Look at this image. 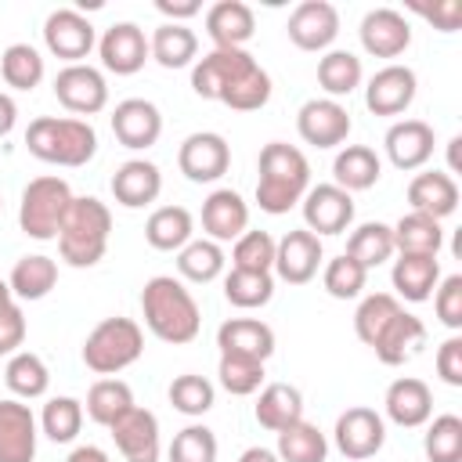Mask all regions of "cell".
<instances>
[{"instance_id":"8992f818","label":"cell","mask_w":462,"mask_h":462,"mask_svg":"<svg viewBox=\"0 0 462 462\" xmlns=\"http://www.w3.org/2000/svg\"><path fill=\"white\" fill-rule=\"evenodd\" d=\"M69 202H72L69 180L54 177V173L32 177L22 188V202H18V227H22V235H29L36 242L58 238V227H61V217H65Z\"/></svg>"},{"instance_id":"91938a15","label":"cell","mask_w":462,"mask_h":462,"mask_svg":"<svg viewBox=\"0 0 462 462\" xmlns=\"http://www.w3.org/2000/svg\"><path fill=\"white\" fill-rule=\"evenodd\" d=\"M14 123H18V105H14L11 94L0 90V137H7L14 130Z\"/></svg>"},{"instance_id":"9c48e42d","label":"cell","mask_w":462,"mask_h":462,"mask_svg":"<svg viewBox=\"0 0 462 462\" xmlns=\"http://www.w3.org/2000/svg\"><path fill=\"white\" fill-rule=\"evenodd\" d=\"M43 47L61 58L65 65H79L94 47H97V29L94 22L76 11V7H58L43 22Z\"/></svg>"},{"instance_id":"11a10c76","label":"cell","mask_w":462,"mask_h":462,"mask_svg":"<svg viewBox=\"0 0 462 462\" xmlns=\"http://www.w3.org/2000/svg\"><path fill=\"white\" fill-rule=\"evenodd\" d=\"M25 332H29V325H25L22 307H18V303L4 307V310H0V357L18 354V346L25 343Z\"/></svg>"},{"instance_id":"ffe728a7","label":"cell","mask_w":462,"mask_h":462,"mask_svg":"<svg viewBox=\"0 0 462 462\" xmlns=\"http://www.w3.org/2000/svg\"><path fill=\"white\" fill-rule=\"evenodd\" d=\"M361 47L372 54V58H401L408 47H411V25L401 11L393 7H372L365 18H361Z\"/></svg>"},{"instance_id":"d4e9b609","label":"cell","mask_w":462,"mask_h":462,"mask_svg":"<svg viewBox=\"0 0 462 462\" xmlns=\"http://www.w3.org/2000/svg\"><path fill=\"white\" fill-rule=\"evenodd\" d=\"M256 32V14L242 0H220L206 11V36L220 51H245Z\"/></svg>"},{"instance_id":"7402d4cb","label":"cell","mask_w":462,"mask_h":462,"mask_svg":"<svg viewBox=\"0 0 462 462\" xmlns=\"http://www.w3.org/2000/svg\"><path fill=\"white\" fill-rule=\"evenodd\" d=\"M433 144H437V137L426 119H397L383 137L386 159L397 170H422L433 159Z\"/></svg>"},{"instance_id":"5bb4252c","label":"cell","mask_w":462,"mask_h":462,"mask_svg":"<svg viewBox=\"0 0 462 462\" xmlns=\"http://www.w3.org/2000/svg\"><path fill=\"white\" fill-rule=\"evenodd\" d=\"M285 32L300 51H310V54L328 51L339 36V11L328 0H303L292 7Z\"/></svg>"},{"instance_id":"680465c9","label":"cell","mask_w":462,"mask_h":462,"mask_svg":"<svg viewBox=\"0 0 462 462\" xmlns=\"http://www.w3.org/2000/svg\"><path fill=\"white\" fill-rule=\"evenodd\" d=\"M155 11L173 25H188V18L202 11V4L199 0H155Z\"/></svg>"},{"instance_id":"f5cc1de1","label":"cell","mask_w":462,"mask_h":462,"mask_svg":"<svg viewBox=\"0 0 462 462\" xmlns=\"http://www.w3.org/2000/svg\"><path fill=\"white\" fill-rule=\"evenodd\" d=\"M274 238L267 231H245L235 238L231 245V267L238 271H263L271 274L274 271Z\"/></svg>"},{"instance_id":"cb8c5ba5","label":"cell","mask_w":462,"mask_h":462,"mask_svg":"<svg viewBox=\"0 0 462 462\" xmlns=\"http://www.w3.org/2000/svg\"><path fill=\"white\" fill-rule=\"evenodd\" d=\"M202 231L209 242H235L238 235L249 231V206L238 191L231 188H217L206 195L202 202Z\"/></svg>"},{"instance_id":"be15d7a7","label":"cell","mask_w":462,"mask_h":462,"mask_svg":"<svg viewBox=\"0 0 462 462\" xmlns=\"http://www.w3.org/2000/svg\"><path fill=\"white\" fill-rule=\"evenodd\" d=\"M458 144H462V137H451L448 141V170L444 173H458Z\"/></svg>"},{"instance_id":"7bdbcfd3","label":"cell","mask_w":462,"mask_h":462,"mask_svg":"<svg viewBox=\"0 0 462 462\" xmlns=\"http://www.w3.org/2000/svg\"><path fill=\"white\" fill-rule=\"evenodd\" d=\"M224 300L238 310H256L274 300V274L263 271H238L231 267L224 274Z\"/></svg>"},{"instance_id":"03108f58","label":"cell","mask_w":462,"mask_h":462,"mask_svg":"<svg viewBox=\"0 0 462 462\" xmlns=\"http://www.w3.org/2000/svg\"><path fill=\"white\" fill-rule=\"evenodd\" d=\"M0 209H4V199H0Z\"/></svg>"},{"instance_id":"db71d44e","label":"cell","mask_w":462,"mask_h":462,"mask_svg":"<svg viewBox=\"0 0 462 462\" xmlns=\"http://www.w3.org/2000/svg\"><path fill=\"white\" fill-rule=\"evenodd\" d=\"M433 310H437V321L451 332L462 328V274H448L437 282L433 289Z\"/></svg>"},{"instance_id":"603a6c76","label":"cell","mask_w":462,"mask_h":462,"mask_svg":"<svg viewBox=\"0 0 462 462\" xmlns=\"http://www.w3.org/2000/svg\"><path fill=\"white\" fill-rule=\"evenodd\" d=\"M383 411L393 426H404V430L426 426L433 419V390L415 375H401L386 386Z\"/></svg>"},{"instance_id":"7dc6e473","label":"cell","mask_w":462,"mask_h":462,"mask_svg":"<svg viewBox=\"0 0 462 462\" xmlns=\"http://www.w3.org/2000/svg\"><path fill=\"white\" fill-rule=\"evenodd\" d=\"M422 451L430 462H462V419L444 411L426 426Z\"/></svg>"},{"instance_id":"3957f363","label":"cell","mask_w":462,"mask_h":462,"mask_svg":"<svg viewBox=\"0 0 462 462\" xmlns=\"http://www.w3.org/2000/svg\"><path fill=\"white\" fill-rule=\"evenodd\" d=\"M112 235V209L94 195H72L61 227H58V253L69 267H94L108 253Z\"/></svg>"},{"instance_id":"2e32d148","label":"cell","mask_w":462,"mask_h":462,"mask_svg":"<svg viewBox=\"0 0 462 462\" xmlns=\"http://www.w3.org/2000/svg\"><path fill=\"white\" fill-rule=\"evenodd\" d=\"M108 123H112L116 141L123 148H130V152L152 148L159 141V134H162V112L148 97H126V101H119L112 108Z\"/></svg>"},{"instance_id":"4dcf8cb0","label":"cell","mask_w":462,"mask_h":462,"mask_svg":"<svg viewBox=\"0 0 462 462\" xmlns=\"http://www.w3.org/2000/svg\"><path fill=\"white\" fill-rule=\"evenodd\" d=\"M332 184L343 188V191H368L379 184L383 177V159L375 155V148L368 144H343L332 159Z\"/></svg>"},{"instance_id":"d6a6232c","label":"cell","mask_w":462,"mask_h":462,"mask_svg":"<svg viewBox=\"0 0 462 462\" xmlns=\"http://www.w3.org/2000/svg\"><path fill=\"white\" fill-rule=\"evenodd\" d=\"M195 235V217L184 206H159L144 220V242L159 253H180Z\"/></svg>"},{"instance_id":"f546056e","label":"cell","mask_w":462,"mask_h":462,"mask_svg":"<svg viewBox=\"0 0 462 462\" xmlns=\"http://www.w3.org/2000/svg\"><path fill=\"white\" fill-rule=\"evenodd\" d=\"M422 346H426V325H422V318H415V314H408V310L401 307L397 318L386 325V332L375 339L372 350H375V357H379L383 365L397 368V365L411 361Z\"/></svg>"},{"instance_id":"6f0895ef","label":"cell","mask_w":462,"mask_h":462,"mask_svg":"<svg viewBox=\"0 0 462 462\" xmlns=\"http://www.w3.org/2000/svg\"><path fill=\"white\" fill-rule=\"evenodd\" d=\"M415 14H422L426 22H433V29L440 32H455L462 25V4L458 0H437L433 7L430 4H411Z\"/></svg>"},{"instance_id":"6da1fadb","label":"cell","mask_w":462,"mask_h":462,"mask_svg":"<svg viewBox=\"0 0 462 462\" xmlns=\"http://www.w3.org/2000/svg\"><path fill=\"white\" fill-rule=\"evenodd\" d=\"M141 314L155 339L184 346L202 328V310L191 296V289L173 274H155L141 289Z\"/></svg>"},{"instance_id":"52a82bcc","label":"cell","mask_w":462,"mask_h":462,"mask_svg":"<svg viewBox=\"0 0 462 462\" xmlns=\"http://www.w3.org/2000/svg\"><path fill=\"white\" fill-rule=\"evenodd\" d=\"M260 61L249 54V51H220L213 47L209 54L195 58L191 65V90L206 101H227V94L256 69Z\"/></svg>"},{"instance_id":"7c38bea8","label":"cell","mask_w":462,"mask_h":462,"mask_svg":"<svg viewBox=\"0 0 462 462\" xmlns=\"http://www.w3.org/2000/svg\"><path fill=\"white\" fill-rule=\"evenodd\" d=\"M303 227L318 238L325 235H343L350 224H354V195L336 188V184H314L307 188L303 202Z\"/></svg>"},{"instance_id":"f907efd6","label":"cell","mask_w":462,"mask_h":462,"mask_svg":"<svg viewBox=\"0 0 462 462\" xmlns=\"http://www.w3.org/2000/svg\"><path fill=\"white\" fill-rule=\"evenodd\" d=\"M217 379L231 397H249L263 386V361L253 357H235V354H220L217 361Z\"/></svg>"},{"instance_id":"816d5d0a","label":"cell","mask_w":462,"mask_h":462,"mask_svg":"<svg viewBox=\"0 0 462 462\" xmlns=\"http://www.w3.org/2000/svg\"><path fill=\"white\" fill-rule=\"evenodd\" d=\"M365 282H368V271L357 260H350L346 253H339L336 260H328L325 271H321V285H325V292L332 300H357L361 289H365Z\"/></svg>"},{"instance_id":"bcb514c9","label":"cell","mask_w":462,"mask_h":462,"mask_svg":"<svg viewBox=\"0 0 462 462\" xmlns=\"http://www.w3.org/2000/svg\"><path fill=\"white\" fill-rule=\"evenodd\" d=\"M79 426H83V401L76 397H51L40 411V430L43 437H51L54 444H69L79 437Z\"/></svg>"},{"instance_id":"ee69618b","label":"cell","mask_w":462,"mask_h":462,"mask_svg":"<svg viewBox=\"0 0 462 462\" xmlns=\"http://www.w3.org/2000/svg\"><path fill=\"white\" fill-rule=\"evenodd\" d=\"M274 455L282 462H325L328 458V440L314 422L300 419V422H292L289 430L278 433Z\"/></svg>"},{"instance_id":"1f68e13d","label":"cell","mask_w":462,"mask_h":462,"mask_svg":"<svg viewBox=\"0 0 462 462\" xmlns=\"http://www.w3.org/2000/svg\"><path fill=\"white\" fill-rule=\"evenodd\" d=\"M253 415L263 430L282 433V430H289L292 422L303 419V393L292 383H267V386H260Z\"/></svg>"},{"instance_id":"681fc988","label":"cell","mask_w":462,"mask_h":462,"mask_svg":"<svg viewBox=\"0 0 462 462\" xmlns=\"http://www.w3.org/2000/svg\"><path fill=\"white\" fill-rule=\"evenodd\" d=\"M217 451H220L217 433L202 422H191L180 433H173L166 462H217Z\"/></svg>"},{"instance_id":"60d3db41","label":"cell","mask_w":462,"mask_h":462,"mask_svg":"<svg viewBox=\"0 0 462 462\" xmlns=\"http://www.w3.org/2000/svg\"><path fill=\"white\" fill-rule=\"evenodd\" d=\"M43 54L32 43H11L0 54V76L11 90H36L43 83Z\"/></svg>"},{"instance_id":"f1b7e54d","label":"cell","mask_w":462,"mask_h":462,"mask_svg":"<svg viewBox=\"0 0 462 462\" xmlns=\"http://www.w3.org/2000/svg\"><path fill=\"white\" fill-rule=\"evenodd\" d=\"M393 292L408 303H426L440 282V260L437 256H419V253H397L393 271H390Z\"/></svg>"},{"instance_id":"e7e4bbea","label":"cell","mask_w":462,"mask_h":462,"mask_svg":"<svg viewBox=\"0 0 462 462\" xmlns=\"http://www.w3.org/2000/svg\"><path fill=\"white\" fill-rule=\"evenodd\" d=\"M11 303H14V292H11V285L0 278V310H4V307H11Z\"/></svg>"},{"instance_id":"c3c4849f","label":"cell","mask_w":462,"mask_h":462,"mask_svg":"<svg viewBox=\"0 0 462 462\" xmlns=\"http://www.w3.org/2000/svg\"><path fill=\"white\" fill-rule=\"evenodd\" d=\"M170 404L180 411V415H188V419H199V415H206L209 408H213V401H217V390H213V383L206 379V375H195V372H184V375H177L173 383H170Z\"/></svg>"},{"instance_id":"ab89813d","label":"cell","mask_w":462,"mask_h":462,"mask_svg":"<svg viewBox=\"0 0 462 462\" xmlns=\"http://www.w3.org/2000/svg\"><path fill=\"white\" fill-rule=\"evenodd\" d=\"M393 253H397V249H393V231H390V224H383V220H365V224H357V227L346 235V256L357 260L365 271L386 263Z\"/></svg>"},{"instance_id":"ba28073f","label":"cell","mask_w":462,"mask_h":462,"mask_svg":"<svg viewBox=\"0 0 462 462\" xmlns=\"http://www.w3.org/2000/svg\"><path fill=\"white\" fill-rule=\"evenodd\" d=\"M332 440L339 448L343 458L350 462H368L383 451L386 444V419L375 411V408H365V404H354L346 408L339 419H336V430H332Z\"/></svg>"},{"instance_id":"e575fe53","label":"cell","mask_w":462,"mask_h":462,"mask_svg":"<svg viewBox=\"0 0 462 462\" xmlns=\"http://www.w3.org/2000/svg\"><path fill=\"white\" fill-rule=\"evenodd\" d=\"M14 300H43L54 285H58V263L43 253H32V256H18L14 267H11V278H7Z\"/></svg>"},{"instance_id":"4316f807","label":"cell","mask_w":462,"mask_h":462,"mask_svg":"<svg viewBox=\"0 0 462 462\" xmlns=\"http://www.w3.org/2000/svg\"><path fill=\"white\" fill-rule=\"evenodd\" d=\"M408 206L411 213H422V217H433V220H444L458 209V184L451 173L444 170H426V173H415L411 184H408Z\"/></svg>"},{"instance_id":"94428289","label":"cell","mask_w":462,"mask_h":462,"mask_svg":"<svg viewBox=\"0 0 462 462\" xmlns=\"http://www.w3.org/2000/svg\"><path fill=\"white\" fill-rule=\"evenodd\" d=\"M65 462H112V458H108V451L97 448V444H79V448H72V455H69Z\"/></svg>"},{"instance_id":"7a4b0ae2","label":"cell","mask_w":462,"mask_h":462,"mask_svg":"<svg viewBox=\"0 0 462 462\" xmlns=\"http://www.w3.org/2000/svg\"><path fill=\"white\" fill-rule=\"evenodd\" d=\"M310 188V162L296 144L271 141L260 148L256 162V206L271 217L289 213L292 206L303 202Z\"/></svg>"},{"instance_id":"277c9868","label":"cell","mask_w":462,"mask_h":462,"mask_svg":"<svg viewBox=\"0 0 462 462\" xmlns=\"http://www.w3.org/2000/svg\"><path fill=\"white\" fill-rule=\"evenodd\" d=\"M25 148L51 166H87L97 155V130L76 116H36L25 130Z\"/></svg>"},{"instance_id":"4fadbf2b","label":"cell","mask_w":462,"mask_h":462,"mask_svg":"<svg viewBox=\"0 0 462 462\" xmlns=\"http://www.w3.org/2000/svg\"><path fill=\"white\" fill-rule=\"evenodd\" d=\"M350 130H354V123H350L346 105H339L332 97H310L296 112V134L314 148H336L350 137Z\"/></svg>"},{"instance_id":"ac0fdd59","label":"cell","mask_w":462,"mask_h":462,"mask_svg":"<svg viewBox=\"0 0 462 462\" xmlns=\"http://www.w3.org/2000/svg\"><path fill=\"white\" fill-rule=\"evenodd\" d=\"M415 94H419L415 72H411L408 65L390 61V65H383V69L368 79V87H365V105H368V112H375V116H401V112L411 108Z\"/></svg>"},{"instance_id":"9a60e30c","label":"cell","mask_w":462,"mask_h":462,"mask_svg":"<svg viewBox=\"0 0 462 462\" xmlns=\"http://www.w3.org/2000/svg\"><path fill=\"white\" fill-rule=\"evenodd\" d=\"M97 54H101V65L116 76H134L144 69V61L152 58L148 51V36L137 22H116L101 32L97 40Z\"/></svg>"},{"instance_id":"8fae6325","label":"cell","mask_w":462,"mask_h":462,"mask_svg":"<svg viewBox=\"0 0 462 462\" xmlns=\"http://www.w3.org/2000/svg\"><path fill=\"white\" fill-rule=\"evenodd\" d=\"M177 166L191 184H213L231 166V144L213 130H195L180 141Z\"/></svg>"},{"instance_id":"74e56055","label":"cell","mask_w":462,"mask_h":462,"mask_svg":"<svg viewBox=\"0 0 462 462\" xmlns=\"http://www.w3.org/2000/svg\"><path fill=\"white\" fill-rule=\"evenodd\" d=\"M4 383H7V390H11L18 401H36V397H43L47 386H51V368H47V361H43L40 354L18 350V354L7 357Z\"/></svg>"},{"instance_id":"44dd1931","label":"cell","mask_w":462,"mask_h":462,"mask_svg":"<svg viewBox=\"0 0 462 462\" xmlns=\"http://www.w3.org/2000/svg\"><path fill=\"white\" fill-rule=\"evenodd\" d=\"M112 440L119 448V455L126 462H159V419L148 411V408H130L123 419H116L112 426Z\"/></svg>"},{"instance_id":"f35d334b","label":"cell","mask_w":462,"mask_h":462,"mask_svg":"<svg viewBox=\"0 0 462 462\" xmlns=\"http://www.w3.org/2000/svg\"><path fill=\"white\" fill-rule=\"evenodd\" d=\"M130 408H134V390H130V383H123V379H116V375L97 379V383L87 390V401H83V411H87L97 426H105V430H108L116 419H123Z\"/></svg>"},{"instance_id":"484cf974","label":"cell","mask_w":462,"mask_h":462,"mask_svg":"<svg viewBox=\"0 0 462 462\" xmlns=\"http://www.w3.org/2000/svg\"><path fill=\"white\" fill-rule=\"evenodd\" d=\"M217 346L220 354H235V357H253L263 361L274 354V328L260 318H227L217 328Z\"/></svg>"},{"instance_id":"6125c7cd","label":"cell","mask_w":462,"mask_h":462,"mask_svg":"<svg viewBox=\"0 0 462 462\" xmlns=\"http://www.w3.org/2000/svg\"><path fill=\"white\" fill-rule=\"evenodd\" d=\"M238 462H282V458H278L271 448H260V444H256V448H245V451L238 455Z\"/></svg>"},{"instance_id":"30bf717a","label":"cell","mask_w":462,"mask_h":462,"mask_svg":"<svg viewBox=\"0 0 462 462\" xmlns=\"http://www.w3.org/2000/svg\"><path fill=\"white\" fill-rule=\"evenodd\" d=\"M54 97L61 108H69L76 119L79 116H97L108 105V83L105 72L79 61V65H65L54 76Z\"/></svg>"},{"instance_id":"d6986e66","label":"cell","mask_w":462,"mask_h":462,"mask_svg":"<svg viewBox=\"0 0 462 462\" xmlns=\"http://www.w3.org/2000/svg\"><path fill=\"white\" fill-rule=\"evenodd\" d=\"M36 437H40V422L32 408L18 397L0 401V462H32Z\"/></svg>"},{"instance_id":"5b68a950","label":"cell","mask_w":462,"mask_h":462,"mask_svg":"<svg viewBox=\"0 0 462 462\" xmlns=\"http://www.w3.org/2000/svg\"><path fill=\"white\" fill-rule=\"evenodd\" d=\"M79 354H83V365L94 375L105 379V375H116V372L130 368L144 354V332L134 318H123V314L105 318L87 332Z\"/></svg>"},{"instance_id":"836d02e7","label":"cell","mask_w":462,"mask_h":462,"mask_svg":"<svg viewBox=\"0 0 462 462\" xmlns=\"http://www.w3.org/2000/svg\"><path fill=\"white\" fill-rule=\"evenodd\" d=\"M148 51H152V58H155L162 69H184V65H195V58H199V36H195V29H188V25L162 22V25L148 36Z\"/></svg>"},{"instance_id":"d590c367","label":"cell","mask_w":462,"mask_h":462,"mask_svg":"<svg viewBox=\"0 0 462 462\" xmlns=\"http://www.w3.org/2000/svg\"><path fill=\"white\" fill-rule=\"evenodd\" d=\"M365 79V69H361V58L354 51H325L318 58V87L339 101L346 94H354Z\"/></svg>"},{"instance_id":"b9f144b4","label":"cell","mask_w":462,"mask_h":462,"mask_svg":"<svg viewBox=\"0 0 462 462\" xmlns=\"http://www.w3.org/2000/svg\"><path fill=\"white\" fill-rule=\"evenodd\" d=\"M224 263H227L224 249L217 242H209V238H191L177 253V274L184 282H195V285H206V282L220 278L224 274Z\"/></svg>"},{"instance_id":"83f0119b","label":"cell","mask_w":462,"mask_h":462,"mask_svg":"<svg viewBox=\"0 0 462 462\" xmlns=\"http://www.w3.org/2000/svg\"><path fill=\"white\" fill-rule=\"evenodd\" d=\"M162 191V173L155 162L148 159H126L116 173H112V195L119 206L126 209H144L159 199Z\"/></svg>"},{"instance_id":"f6af8a7d","label":"cell","mask_w":462,"mask_h":462,"mask_svg":"<svg viewBox=\"0 0 462 462\" xmlns=\"http://www.w3.org/2000/svg\"><path fill=\"white\" fill-rule=\"evenodd\" d=\"M397 310H401V300L393 292H372V296H365L357 303V310H354V332H357V339L365 346H375V339L386 332V325L397 318Z\"/></svg>"},{"instance_id":"e0dca14e","label":"cell","mask_w":462,"mask_h":462,"mask_svg":"<svg viewBox=\"0 0 462 462\" xmlns=\"http://www.w3.org/2000/svg\"><path fill=\"white\" fill-rule=\"evenodd\" d=\"M325 260V249H321V238L310 235L307 227H296V231H285L274 245V274L289 285H307L318 267Z\"/></svg>"},{"instance_id":"9f6ffc18","label":"cell","mask_w":462,"mask_h":462,"mask_svg":"<svg viewBox=\"0 0 462 462\" xmlns=\"http://www.w3.org/2000/svg\"><path fill=\"white\" fill-rule=\"evenodd\" d=\"M437 375L448 383V386H462V336H448L440 346H437Z\"/></svg>"},{"instance_id":"8d00e7d4","label":"cell","mask_w":462,"mask_h":462,"mask_svg":"<svg viewBox=\"0 0 462 462\" xmlns=\"http://www.w3.org/2000/svg\"><path fill=\"white\" fill-rule=\"evenodd\" d=\"M393 231V249L397 253H419V256H437L444 249V227L433 217L422 213H404L397 224H390Z\"/></svg>"}]
</instances>
